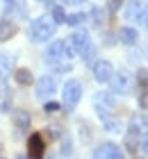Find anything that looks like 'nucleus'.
Wrapping results in <instances>:
<instances>
[{
	"label": "nucleus",
	"instance_id": "f257e3e1",
	"mask_svg": "<svg viewBox=\"0 0 148 159\" xmlns=\"http://www.w3.org/2000/svg\"><path fill=\"white\" fill-rule=\"evenodd\" d=\"M73 57H75V52H73L71 43L64 41V39L48 43V48L43 50V59H46L48 66H57V64H62V61H71Z\"/></svg>",
	"mask_w": 148,
	"mask_h": 159
},
{
	"label": "nucleus",
	"instance_id": "f03ea898",
	"mask_svg": "<svg viewBox=\"0 0 148 159\" xmlns=\"http://www.w3.org/2000/svg\"><path fill=\"white\" fill-rule=\"evenodd\" d=\"M55 30H57V25H55V20L50 18V16H39V18H34L32 23H30L27 34H30V39H32V41L43 43V41L53 39Z\"/></svg>",
	"mask_w": 148,
	"mask_h": 159
},
{
	"label": "nucleus",
	"instance_id": "7ed1b4c3",
	"mask_svg": "<svg viewBox=\"0 0 148 159\" xmlns=\"http://www.w3.org/2000/svg\"><path fill=\"white\" fill-rule=\"evenodd\" d=\"M66 41L71 43V48H73V52H75V55L84 57V61L87 59H93V46H91V39H89V34L84 30L73 32Z\"/></svg>",
	"mask_w": 148,
	"mask_h": 159
},
{
	"label": "nucleus",
	"instance_id": "20e7f679",
	"mask_svg": "<svg viewBox=\"0 0 148 159\" xmlns=\"http://www.w3.org/2000/svg\"><path fill=\"white\" fill-rule=\"evenodd\" d=\"M80 98H82V84L78 80H69L64 86H62V105L66 109H75Z\"/></svg>",
	"mask_w": 148,
	"mask_h": 159
},
{
	"label": "nucleus",
	"instance_id": "39448f33",
	"mask_svg": "<svg viewBox=\"0 0 148 159\" xmlns=\"http://www.w3.org/2000/svg\"><path fill=\"white\" fill-rule=\"evenodd\" d=\"M55 91H57V82H55V77L53 75H43L36 80V84H34V93H36V98L39 100H48V98H53L55 96Z\"/></svg>",
	"mask_w": 148,
	"mask_h": 159
},
{
	"label": "nucleus",
	"instance_id": "423d86ee",
	"mask_svg": "<svg viewBox=\"0 0 148 159\" xmlns=\"http://www.w3.org/2000/svg\"><path fill=\"white\" fill-rule=\"evenodd\" d=\"M93 105H96V111L100 114V118L105 120V118H109V111L116 107V100L112 98V93L100 91V93H96V96H93Z\"/></svg>",
	"mask_w": 148,
	"mask_h": 159
},
{
	"label": "nucleus",
	"instance_id": "0eeeda50",
	"mask_svg": "<svg viewBox=\"0 0 148 159\" xmlns=\"http://www.w3.org/2000/svg\"><path fill=\"white\" fill-rule=\"evenodd\" d=\"M91 159H123V150L118 148L116 143L107 141V143H100V146L93 150Z\"/></svg>",
	"mask_w": 148,
	"mask_h": 159
},
{
	"label": "nucleus",
	"instance_id": "6e6552de",
	"mask_svg": "<svg viewBox=\"0 0 148 159\" xmlns=\"http://www.w3.org/2000/svg\"><path fill=\"white\" fill-rule=\"evenodd\" d=\"M146 129H148V118L144 116V114H137V116H132L130 125H128V134H125V139H135V141H139Z\"/></svg>",
	"mask_w": 148,
	"mask_h": 159
},
{
	"label": "nucleus",
	"instance_id": "1a4fd4ad",
	"mask_svg": "<svg viewBox=\"0 0 148 159\" xmlns=\"http://www.w3.org/2000/svg\"><path fill=\"white\" fill-rule=\"evenodd\" d=\"M114 75V66H112V61H107V59H98L93 64V77H96V82H100V84H107L109 80H112Z\"/></svg>",
	"mask_w": 148,
	"mask_h": 159
},
{
	"label": "nucleus",
	"instance_id": "9d476101",
	"mask_svg": "<svg viewBox=\"0 0 148 159\" xmlns=\"http://www.w3.org/2000/svg\"><path fill=\"white\" fill-rule=\"evenodd\" d=\"M27 152H30V159H43V155H46V141H43V134L34 132L27 139Z\"/></svg>",
	"mask_w": 148,
	"mask_h": 159
},
{
	"label": "nucleus",
	"instance_id": "9b49d317",
	"mask_svg": "<svg viewBox=\"0 0 148 159\" xmlns=\"http://www.w3.org/2000/svg\"><path fill=\"white\" fill-rule=\"evenodd\" d=\"M144 9L141 0H128L123 7V18L125 20H144Z\"/></svg>",
	"mask_w": 148,
	"mask_h": 159
},
{
	"label": "nucleus",
	"instance_id": "f8f14e48",
	"mask_svg": "<svg viewBox=\"0 0 148 159\" xmlns=\"http://www.w3.org/2000/svg\"><path fill=\"white\" fill-rule=\"evenodd\" d=\"M109 84H112V91H114V93H125V91H130L132 80H130V75L125 73V70H121V73H114V75H112Z\"/></svg>",
	"mask_w": 148,
	"mask_h": 159
},
{
	"label": "nucleus",
	"instance_id": "ddd939ff",
	"mask_svg": "<svg viewBox=\"0 0 148 159\" xmlns=\"http://www.w3.org/2000/svg\"><path fill=\"white\" fill-rule=\"evenodd\" d=\"M118 39H121L123 46H135L137 39H139V32L135 27H121V32H118Z\"/></svg>",
	"mask_w": 148,
	"mask_h": 159
},
{
	"label": "nucleus",
	"instance_id": "4468645a",
	"mask_svg": "<svg viewBox=\"0 0 148 159\" xmlns=\"http://www.w3.org/2000/svg\"><path fill=\"white\" fill-rule=\"evenodd\" d=\"M14 34H16V25H14L12 20L2 18V20H0V41H7V39H12Z\"/></svg>",
	"mask_w": 148,
	"mask_h": 159
},
{
	"label": "nucleus",
	"instance_id": "2eb2a0df",
	"mask_svg": "<svg viewBox=\"0 0 148 159\" xmlns=\"http://www.w3.org/2000/svg\"><path fill=\"white\" fill-rule=\"evenodd\" d=\"M14 80H16L18 84H23V86H27V84H32V73H30L27 68H18L16 73H14Z\"/></svg>",
	"mask_w": 148,
	"mask_h": 159
},
{
	"label": "nucleus",
	"instance_id": "dca6fc26",
	"mask_svg": "<svg viewBox=\"0 0 148 159\" xmlns=\"http://www.w3.org/2000/svg\"><path fill=\"white\" fill-rule=\"evenodd\" d=\"M89 20V14L87 11H78V14H71V16H66L64 23H69V25H82Z\"/></svg>",
	"mask_w": 148,
	"mask_h": 159
},
{
	"label": "nucleus",
	"instance_id": "f3484780",
	"mask_svg": "<svg viewBox=\"0 0 148 159\" xmlns=\"http://www.w3.org/2000/svg\"><path fill=\"white\" fill-rule=\"evenodd\" d=\"M9 70H12V57L7 52H2L0 55V77H7Z\"/></svg>",
	"mask_w": 148,
	"mask_h": 159
},
{
	"label": "nucleus",
	"instance_id": "a211bd4d",
	"mask_svg": "<svg viewBox=\"0 0 148 159\" xmlns=\"http://www.w3.org/2000/svg\"><path fill=\"white\" fill-rule=\"evenodd\" d=\"M14 125H16L18 129H27L30 127V116L25 111H16L14 114Z\"/></svg>",
	"mask_w": 148,
	"mask_h": 159
},
{
	"label": "nucleus",
	"instance_id": "6ab92c4d",
	"mask_svg": "<svg viewBox=\"0 0 148 159\" xmlns=\"http://www.w3.org/2000/svg\"><path fill=\"white\" fill-rule=\"evenodd\" d=\"M55 20V25H59V23H64L66 20V14H64V7L62 5H53V16H50Z\"/></svg>",
	"mask_w": 148,
	"mask_h": 159
},
{
	"label": "nucleus",
	"instance_id": "aec40b11",
	"mask_svg": "<svg viewBox=\"0 0 148 159\" xmlns=\"http://www.w3.org/2000/svg\"><path fill=\"white\" fill-rule=\"evenodd\" d=\"M89 18H91L96 25H103V20H105V11H103L100 7H91V11H89Z\"/></svg>",
	"mask_w": 148,
	"mask_h": 159
},
{
	"label": "nucleus",
	"instance_id": "412c9836",
	"mask_svg": "<svg viewBox=\"0 0 148 159\" xmlns=\"http://www.w3.org/2000/svg\"><path fill=\"white\" fill-rule=\"evenodd\" d=\"M139 148H141L144 152L148 155V129H146V132L141 134V139H139Z\"/></svg>",
	"mask_w": 148,
	"mask_h": 159
},
{
	"label": "nucleus",
	"instance_id": "4be33fe9",
	"mask_svg": "<svg viewBox=\"0 0 148 159\" xmlns=\"http://www.w3.org/2000/svg\"><path fill=\"white\" fill-rule=\"evenodd\" d=\"M137 77H139V84H148V68H141L137 73Z\"/></svg>",
	"mask_w": 148,
	"mask_h": 159
},
{
	"label": "nucleus",
	"instance_id": "5701e85b",
	"mask_svg": "<svg viewBox=\"0 0 148 159\" xmlns=\"http://www.w3.org/2000/svg\"><path fill=\"white\" fill-rule=\"evenodd\" d=\"M57 109H59L57 102H46V111H57Z\"/></svg>",
	"mask_w": 148,
	"mask_h": 159
},
{
	"label": "nucleus",
	"instance_id": "b1692460",
	"mask_svg": "<svg viewBox=\"0 0 148 159\" xmlns=\"http://www.w3.org/2000/svg\"><path fill=\"white\" fill-rule=\"evenodd\" d=\"M62 2H64V5H82L84 0H62Z\"/></svg>",
	"mask_w": 148,
	"mask_h": 159
},
{
	"label": "nucleus",
	"instance_id": "393cba45",
	"mask_svg": "<svg viewBox=\"0 0 148 159\" xmlns=\"http://www.w3.org/2000/svg\"><path fill=\"white\" fill-rule=\"evenodd\" d=\"M144 23H146V30H148V7L144 9Z\"/></svg>",
	"mask_w": 148,
	"mask_h": 159
},
{
	"label": "nucleus",
	"instance_id": "a878e982",
	"mask_svg": "<svg viewBox=\"0 0 148 159\" xmlns=\"http://www.w3.org/2000/svg\"><path fill=\"white\" fill-rule=\"evenodd\" d=\"M39 2H41V5H46V7H53L55 0H39Z\"/></svg>",
	"mask_w": 148,
	"mask_h": 159
},
{
	"label": "nucleus",
	"instance_id": "bb28decb",
	"mask_svg": "<svg viewBox=\"0 0 148 159\" xmlns=\"http://www.w3.org/2000/svg\"><path fill=\"white\" fill-rule=\"evenodd\" d=\"M144 98H146V100H139V102H141L144 107H148V93H146V96H144Z\"/></svg>",
	"mask_w": 148,
	"mask_h": 159
},
{
	"label": "nucleus",
	"instance_id": "cd10ccee",
	"mask_svg": "<svg viewBox=\"0 0 148 159\" xmlns=\"http://www.w3.org/2000/svg\"><path fill=\"white\" fill-rule=\"evenodd\" d=\"M16 159H27V157H25V155H18V157H16Z\"/></svg>",
	"mask_w": 148,
	"mask_h": 159
},
{
	"label": "nucleus",
	"instance_id": "c85d7f7f",
	"mask_svg": "<svg viewBox=\"0 0 148 159\" xmlns=\"http://www.w3.org/2000/svg\"><path fill=\"white\" fill-rule=\"evenodd\" d=\"M7 2H12V0H7Z\"/></svg>",
	"mask_w": 148,
	"mask_h": 159
}]
</instances>
